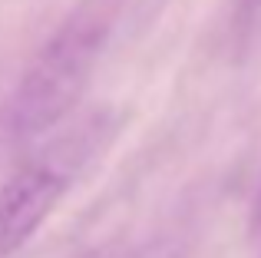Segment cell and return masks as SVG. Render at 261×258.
Segmentation results:
<instances>
[{"label":"cell","mask_w":261,"mask_h":258,"mask_svg":"<svg viewBox=\"0 0 261 258\" xmlns=\"http://www.w3.org/2000/svg\"><path fill=\"white\" fill-rule=\"evenodd\" d=\"M109 37V17L96 7H80L50 43L37 53L17 86L10 106V129L23 139L50 133L76 110L89 76L102 57Z\"/></svg>","instance_id":"obj_1"},{"label":"cell","mask_w":261,"mask_h":258,"mask_svg":"<svg viewBox=\"0 0 261 258\" xmlns=\"http://www.w3.org/2000/svg\"><path fill=\"white\" fill-rule=\"evenodd\" d=\"M66 186H70L66 172L50 162H33L4 182L0 189V258L13 255L50 219Z\"/></svg>","instance_id":"obj_2"},{"label":"cell","mask_w":261,"mask_h":258,"mask_svg":"<svg viewBox=\"0 0 261 258\" xmlns=\"http://www.w3.org/2000/svg\"><path fill=\"white\" fill-rule=\"evenodd\" d=\"M255 225L261 228V182H258V195H255Z\"/></svg>","instance_id":"obj_3"}]
</instances>
